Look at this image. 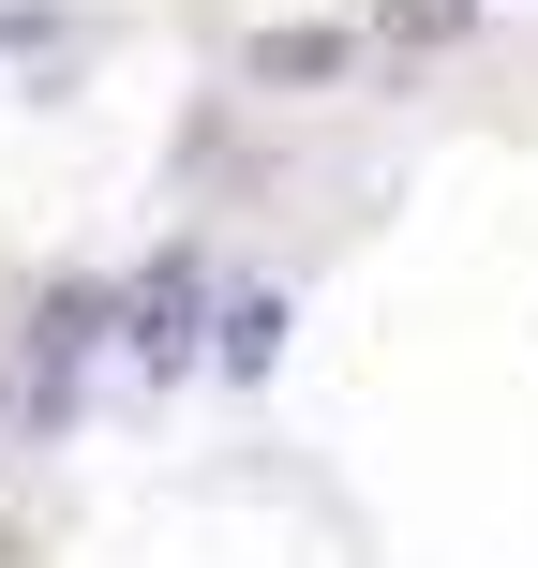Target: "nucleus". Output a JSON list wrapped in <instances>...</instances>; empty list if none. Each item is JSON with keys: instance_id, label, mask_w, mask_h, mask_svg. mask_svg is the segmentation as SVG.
Here are the masks:
<instances>
[{"instance_id": "nucleus-1", "label": "nucleus", "mask_w": 538, "mask_h": 568, "mask_svg": "<svg viewBox=\"0 0 538 568\" xmlns=\"http://www.w3.org/2000/svg\"><path fill=\"white\" fill-rule=\"evenodd\" d=\"M195 329H210V284H195V255H165L135 284V300H120V344H135V374H180L195 359Z\"/></svg>"}, {"instance_id": "nucleus-2", "label": "nucleus", "mask_w": 538, "mask_h": 568, "mask_svg": "<svg viewBox=\"0 0 538 568\" xmlns=\"http://www.w3.org/2000/svg\"><path fill=\"white\" fill-rule=\"evenodd\" d=\"M210 359H225V374H270L284 359V300H225V314H210Z\"/></svg>"}, {"instance_id": "nucleus-3", "label": "nucleus", "mask_w": 538, "mask_h": 568, "mask_svg": "<svg viewBox=\"0 0 538 568\" xmlns=\"http://www.w3.org/2000/svg\"><path fill=\"white\" fill-rule=\"evenodd\" d=\"M90 344H105V300H90V284H60V300H45V329H30V359H45V374H75Z\"/></svg>"}, {"instance_id": "nucleus-4", "label": "nucleus", "mask_w": 538, "mask_h": 568, "mask_svg": "<svg viewBox=\"0 0 538 568\" xmlns=\"http://www.w3.org/2000/svg\"><path fill=\"white\" fill-rule=\"evenodd\" d=\"M329 60H344L329 30H270V45H255V75H329Z\"/></svg>"}]
</instances>
